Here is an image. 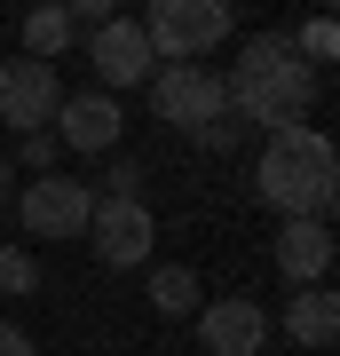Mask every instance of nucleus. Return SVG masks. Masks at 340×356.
Returning a JSON list of instances; mask_svg holds the SVG:
<instances>
[{"label": "nucleus", "mask_w": 340, "mask_h": 356, "mask_svg": "<svg viewBox=\"0 0 340 356\" xmlns=\"http://www.w3.org/2000/svg\"><path fill=\"white\" fill-rule=\"evenodd\" d=\"M222 95L245 127H309V103H316V64L293 48V32H253L238 48V64L222 72Z\"/></svg>", "instance_id": "1"}, {"label": "nucleus", "mask_w": 340, "mask_h": 356, "mask_svg": "<svg viewBox=\"0 0 340 356\" xmlns=\"http://www.w3.org/2000/svg\"><path fill=\"white\" fill-rule=\"evenodd\" d=\"M332 182H340V151L325 127H285L261 143V166H253V198L277 206L285 222H325L332 214Z\"/></svg>", "instance_id": "2"}, {"label": "nucleus", "mask_w": 340, "mask_h": 356, "mask_svg": "<svg viewBox=\"0 0 340 356\" xmlns=\"http://www.w3.org/2000/svg\"><path fill=\"white\" fill-rule=\"evenodd\" d=\"M143 40H151L159 64H198V56H214L229 40V8L222 0H159L143 16Z\"/></svg>", "instance_id": "3"}, {"label": "nucleus", "mask_w": 340, "mask_h": 356, "mask_svg": "<svg viewBox=\"0 0 340 356\" xmlns=\"http://www.w3.org/2000/svg\"><path fill=\"white\" fill-rule=\"evenodd\" d=\"M151 111L166 119V127L198 135L206 119H222V111H229L222 72H206V64H159V72H151Z\"/></svg>", "instance_id": "4"}, {"label": "nucleus", "mask_w": 340, "mask_h": 356, "mask_svg": "<svg viewBox=\"0 0 340 356\" xmlns=\"http://www.w3.org/2000/svg\"><path fill=\"white\" fill-rule=\"evenodd\" d=\"M56 111H63V79H56V64L8 56V64H0V127H16V135H48Z\"/></svg>", "instance_id": "5"}, {"label": "nucleus", "mask_w": 340, "mask_h": 356, "mask_svg": "<svg viewBox=\"0 0 340 356\" xmlns=\"http://www.w3.org/2000/svg\"><path fill=\"white\" fill-rule=\"evenodd\" d=\"M16 214H24L32 238H88L95 182H79V175H32V191H16Z\"/></svg>", "instance_id": "6"}, {"label": "nucleus", "mask_w": 340, "mask_h": 356, "mask_svg": "<svg viewBox=\"0 0 340 356\" xmlns=\"http://www.w3.org/2000/svg\"><path fill=\"white\" fill-rule=\"evenodd\" d=\"M88 245H95L103 269H143V261H151V245H159V222H151V206H143V198H95Z\"/></svg>", "instance_id": "7"}, {"label": "nucleus", "mask_w": 340, "mask_h": 356, "mask_svg": "<svg viewBox=\"0 0 340 356\" xmlns=\"http://www.w3.org/2000/svg\"><path fill=\"white\" fill-rule=\"evenodd\" d=\"M88 64H95V79H103V95L151 88L159 56H151V40H143V16H111L103 32H88Z\"/></svg>", "instance_id": "8"}, {"label": "nucleus", "mask_w": 340, "mask_h": 356, "mask_svg": "<svg viewBox=\"0 0 340 356\" xmlns=\"http://www.w3.org/2000/svg\"><path fill=\"white\" fill-rule=\"evenodd\" d=\"M269 309L261 301H245V293H229V301H206L198 309V348L206 356H261V341H269Z\"/></svg>", "instance_id": "9"}, {"label": "nucleus", "mask_w": 340, "mask_h": 356, "mask_svg": "<svg viewBox=\"0 0 340 356\" xmlns=\"http://www.w3.org/2000/svg\"><path fill=\"white\" fill-rule=\"evenodd\" d=\"M56 127H63V143H72V151H88V159H103L119 143V127H127V111H119V95H63V111H56ZM48 127V135H56Z\"/></svg>", "instance_id": "10"}, {"label": "nucleus", "mask_w": 340, "mask_h": 356, "mask_svg": "<svg viewBox=\"0 0 340 356\" xmlns=\"http://www.w3.org/2000/svg\"><path fill=\"white\" fill-rule=\"evenodd\" d=\"M277 269L293 277V293H301V285H325V269H332V229H325V222H285V229H277Z\"/></svg>", "instance_id": "11"}, {"label": "nucleus", "mask_w": 340, "mask_h": 356, "mask_svg": "<svg viewBox=\"0 0 340 356\" xmlns=\"http://www.w3.org/2000/svg\"><path fill=\"white\" fill-rule=\"evenodd\" d=\"M277 325H285V341H301V348H332L340 341V293L332 285H301Z\"/></svg>", "instance_id": "12"}, {"label": "nucleus", "mask_w": 340, "mask_h": 356, "mask_svg": "<svg viewBox=\"0 0 340 356\" xmlns=\"http://www.w3.org/2000/svg\"><path fill=\"white\" fill-rule=\"evenodd\" d=\"M151 309L159 317H198L206 293H198V277H190L182 261H166V269H151Z\"/></svg>", "instance_id": "13"}, {"label": "nucleus", "mask_w": 340, "mask_h": 356, "mask_svg": "<svg viewBox=\"0 0 340 356\" xmlns=\"http://www.w3.org/2000/svg\"><path fill=\"white\" fill-rule=\"evenodd\" d=\"M72 8H32L24 16V56H32V64H48V56H63V48H72Z\"/></svg>", "instance_id": "14"}, {"label": "nucleus", "mask_w": 340, "mask_h": 356, "mask_svg": "<svg viewBox=\"0 0 340 356\" xmlns=\"http://www.w3.org/2000/svg\"><path fill=\"white\" fill-rule=\"evenodd\" d=\"M0 293H40V261L16 254V245H0Z\"/></svg>", "instance_id": "15"}, {"label": "nucleus", "mask_w": 340, "mask_h": 356, "mask_svg": "<svg viewBox=\"0 0 340 356\" xmlns=\"http://www.w3.org/2000/svg\"><path fill=\"white\" fill-rule=\"evenodd\" d=\"M238 135H245V119H238V111H222V119H206V127L190 135V143H198V151H229Z\"/></svg>", "instance_id": "16"}, {"label": "nucleus", "mask_w": 340, "mask_h": 356, "mask_svg": "<svg viewBox=\"0 0 340 356\" xmlns=\"http://www.w3.org/2000/svg\"><path fill=\"white\" fill-rule=\"evenodd\" d=\"M135 191H143V166H135V159H111V175H103L95 198H135Z\"/></svg>", "instance_id": "17"}, {"label": "nucleus", "mask_w": 340, "mask_h": 356, "mask_svg": "<svg viewBox=\"0 0 340 356\" xmlns=\"http://www.w3.org/2000/svg\"><path fill=\"white\" fill-rule=\"evenodd\" d=\"M24 166L32 175H56V135H24Z\"/></svg>", "instance_id": "18"}, {"label": "nucleus", "mask_w": 340, "mask_h": 356, "mask_svg": "<svg viewBox=\"0 0 340 356\" xmlns=\"http://www.w3.org/2000/svg\"><path fill=\"white\" fill-rule=\"evenodd\" d=\"M0 356H32V341H24L16 325H0Z\"/></svg>", "instance_id": "19"}, {"label": "nucleus", "mask_w": 340, "mask_h": 356, "mask_svg": "<svg viewBox=\"0 0 340 356\" xmlns=\"http://www.w3.org/2000/svg\"><path fill=\"white\" fill-rule=\"evenodd\" d=\"M0 198H8V166H0Z\"/></svg>", "instance_id": "20"}, {"label": "nucleus", "mask_w": 340, "mask_h": 356, "mask_svg": "<svg viewBox=\"0 0 340 356\" xmlns=\"http://www.w3.org/2000/svg\"><path fill=\"white\" fill-rule=\"evenodd\" d=\"M332 214H340V182H332Z\"/></svg>", "instance_id": "21"}]
</instances>
